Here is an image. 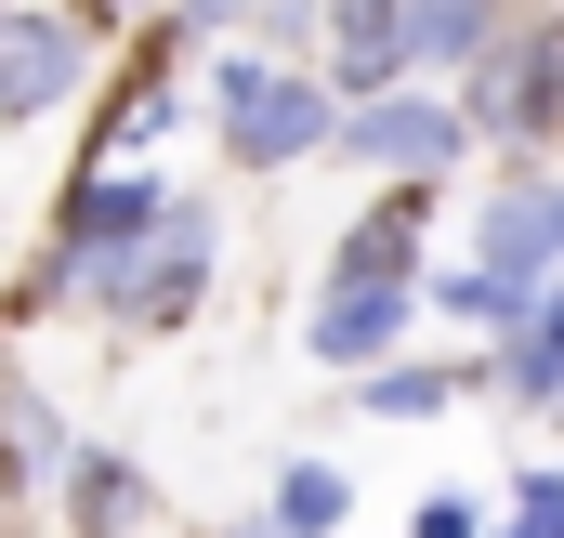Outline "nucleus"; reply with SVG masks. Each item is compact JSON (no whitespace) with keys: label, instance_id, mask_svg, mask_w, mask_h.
Wrapping results in <instances>:
<instances>
[{"label":"nucleus","instance_id":"f257e3e1","mask_svg":"<svg viewBox=\"0 0 564 538\" xmlns=\"http://www.w3.org/2000/svg\"><path fill=\"white\" fill-rule=\"evenodd\" d=\"M210 106H224L237 171H289V158H315V144L341 132V119H328V93H315L302 66H263V53H237V66L210 79Z\"/></svg>","mask_w":564,"mask_h":538},{"label":"nucleus","instance_id":"f03ea898","mask_svg":"<svg viewBox=\"0 0 564 538\" xmlns=\"http://www.w3.org/2000/svg\"><path fill=\"white\" fill-rule=\"evenodd\" d=\"M158 211H171V197H158L144 171H106V184H79V211H66V276H53V289H93V276L119 263L132 237H158Z\"/></svg>","mask_w":564,"mask_h":538},{"label":"nucleus","instance_id":"7ed1b4c3","mask_svg":"<svg viewBox=\"0 0 564 538\" xmlns=\"http://www.w3.org/2000/svg\"><path fill=\"white\" fill-rule=\"evenodd\" d=\"M197 263H210V211H197V197H171V211H158V237H144V263H106V276H119V302H132V315L171 329V315L197 302Z\"/></svg>","mask_w":564,"mask_h":538},{"label":"nucleus","instance_id":"20e7f679","mask_svg":"<svg viewBox=\"0 0 564 538\" xmlns=\"http://www.w3.org/2000/svg\"><path fill=\"white\" fill-rule=\"evenodd\" d=\"M341 144H355V158H381V171H446V158H459V119L421 106V93H368V106L341 119Z\"/></svg>","mask_w":564,"mask_h":538},{"label":"nucleus","instance_id":"39448f33","mask_svg":"<svg viewBox=\"0 0 564 538\" xmlns=\"http://www.w3.org/2000/svg\"><path fill=\"white\" fill-rule=\"evenodd\" d=\"M473 119H499V132H564V26H539L525 53H499V66H486Z\"/></svg>","mask_w":564,"mask_h":538},{"label":"nucleus","instance_id":"423d86ee","mask_svg":"<svg viewBox=\"0 0 564 538\" xmlns=\"http://www.w3.org/2000/svg\"><path fill=\"white\" fill-rule=\"evenodd\" d=\"M552 263H564V184H512V197L486 211V276L552 289Z\"/></svg>","mask_w":564,"mask_h":538},{"label":"nucleus","instance_id":"0eeeda50","mask_svg":"<svg viewBox=\"0 0 564 538\" xmlns=\"http://www.w3.org/2000/svg\"><path fill=\"white\" fill-rule=\"evenodd\" d=\"M394 329H408V289H328V302H315V355H328V368H381Z\"/></svg>","mask_w":564,"mask_h":538},{"label":"nucleus","instance_id":"6e6552de","mask_svg":"<svg viewBox=\"0 0 564 538\" xmlns=\"http://www.w3.org/2000/svg\"><path fill=\"white\" fill-rule=\"evenodd\" d=\"M66 79H79V26H0V119L53 106Z\"/></svg>","mask_w":564,"mask_h":538},{"label":"nucleus","instance_id":"1a4fd4ad","mask_svg":"<svg viewBox=\"0 0 564 538\" xmlns=\"http://www.w3.org/2000/svg\"><path fill=\"white\" fill-rule=\"evenodd\" d=\"M328 13H341V79H355V106H368V93H394V79H408V53H394L408 0H328Z\"/></svg>","mask_w":564,"mask_h":538},{"label":"nucleus","instance_id":"9d476101","mask_svg":"<svg viewBox=\"0 0 564 538\" xmlns=\"http://www.w3.org/2000/svg\"><path fill=\"white\" fill-rule=\"evenodd\" d=\"M408 263H421V197H394L381 224L341 237V289H408Z\"/></svg>","mask_w":564,"mask_h":538},{"label":"nucleus","instance_id":"9b49d317","mask_svg":"<svg viewBox=\"0 0 564 538\" xmlns=\"http://www.w3.org/2000/svg\"><path fill=\"white\" fill-rule=\"evenodd\" d=\"M486 26H499V0H408L394 53H408V66H459V53H473Z\"/></svg>","mask_w":564,"mask_h":538},{"label":"nucleus","instance_id":"f8f14e48","mask_svg":"<svg viewBox=\"0 0 564 538\" xmlns=\"http://www.w3.org/2000/svg\"><path fill=\"white\" fill-rule=\"evenodd\" d=\"M66 513H79V538H132L144 526V473L132 460H79L66 473Z\"/></svg>","mask_w":564,"mask_h":538},{"label":"nucleus","instance_id":"ddd939ff","mask_svg":"<svg viewBox=\"0 0 564 538\" xmlns=\"http://www.w3.org/2000/svg\"><path fill=\"white\" fill-rule=\"evenodd\" d=\"M499 381H512V395H539V407L564 395V289H539V302L512 315V368H499Z\"/></svg>","mask_w":564,"mask_h":538},{"label":"nucleus","instance_id":"4468645a","mask_svg":"<svg viewBox=\"0 0 564 538\" xmlns=\"http://www.w3.org/2000/svg\"><path fill=\"white\" fill-rule=\"evenodd\" d=\"M341 513H355V486H341L328 460H289L276 473V538H328Z\"/></svg>","mask_w":564,"mask_h":538},{"label":"nucleus","instance_id":"2eb2a0df","mask_svg":"<svg viewBox=\"0 0 564 538\" xmlns=\"http://www.w3.org/2000/svg\"><path fill=\"white\" fill-rule=\"evenodd\" d=\"M446 395H459V368H368V381H355L368 420H433Z\"/></svg>","mask_w":564,"mask_h":538},{"label":"nucleus","instance_id":"dca6fc26","mask_svg":"<svg viewBox=\"0 0 564 538\" xmlns=\"http://www.w3.org/2000/svg\"><path fill=\"white\" fill-rule=\"evenodd\" d=\"M433 302H446V315H473V329H512V315H525V302H539V289H512V276H486V263H459V276H433Z\"/></svg>","mask_w":564,"mask_h":538},{"label":"nucleus","instance_id":"f3484780","mask_svg":"<svg viewBox=\"0 0 564 538\" xmlns=\"http://www.w3.org/2000/svg\"><path fill=\"white\" fill-rule=\"evenodd\" d=\"M512 538H564V473H525V513H512Z\"/></svg>","mask_w":564,"mask_h":538},{"label":"nucleus","instance_id":"a211bd4d","mask_svg":"<svg viewBox=\"0 0 564 538\" xmlns=\"http://www.w3.org/2000/svg\"><path fill=\"white\" fill-rule=\"evenodd\" d=\"M421 538H486V526H473V499H421Z\"/></svg>","mask_w":564,"mask_h":538}]
</instances>
